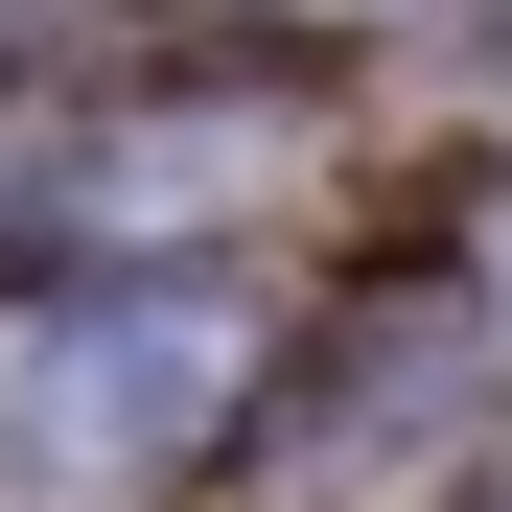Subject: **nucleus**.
I'll list each match as a JSON object with an SVG mask.
<instances>
[{
    "mask_svg": "<svg viewBox=\"0 0 512 512\" xmlns=\"http://www.w3.org/2000/svg\"><path fill=\"white\" fill-rule=\"evenodd\" d=\"M233 396H256V326H233V303H187V280H140V303H70L47 350H24L0 443H24L47 489H117V466H187Z\"/></svg>",
    "mask_w": 512,
    "mask_h": 512,
    "instance_id": "1",
    "label": "nucleus"
}]
</instances>
